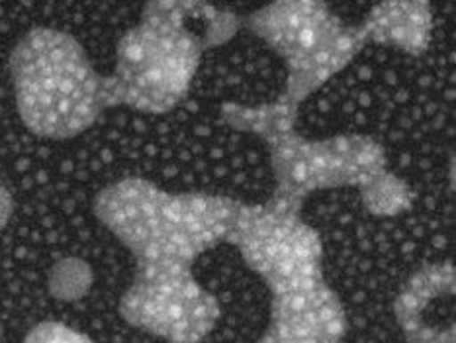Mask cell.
<instances>
[{
	"instance_id": "9",
	"label": "cell",
	"mask_w": 456,
	"mask_h": 343,
	"mask_svg": "<svg viewBox=\"0 0 456 343\" xmlns=\"http://www.w3.org/2000/svg\"><path fill=\"white\" fill-rule=\"evenodd\" d=\"M93 273L91 267L81 259H65L59 265H55L49 277V290L59 300H77L83 298L81 292L75 289L78 284L85 292L91 289Z\"/></svg>"
},
{
	"instance_id": "7",
	"label": "cell",
	"mask_w": 456,
	"mask_h": 343,
	"mask_svg": "<svg viewBox=\"0 0 456 343\" xmlns=\"http://www.w3.org/2000/svg\"><path fill=\"white\" fill-rule=\"evenodd\" d=\"M456 271L451 263H433L413 273L394 300L395 322L408 343H456Z\"/></svg>"
},
{
	"instance_id": "10",
	"label": "cell",
	"mask_w": 456,
	"mask_h": 343,
	"mask_svg": "<svg viewBox=\"0 0 456 343\" xmlns=\"http://www.w3.org/2000/svg\"><path fill=\"white\" fill-rule=\"evenodd\" d=\"M22 343H94L86 333L61 322H42L28 331Z\"/></svg>"
},
{
	"instance_id": "8",
	"label": "cell",
	"mask_w": 456,
	"mask_h": 343,
	"mask_svg": "<svg viewBox=\"0 0 456 343\" xmlns=\"http://www.w3.org/2000/svg\"><path fill=\"white\" fill-rule=\"evenodd\" d=\"M366 42L398 47L411 57L429 49L433 12L428 0H388L370 8L361 24Z\"/></svg>"
},
{
	"instance_id": "4",
	"label": "cell",
	"mask_w": 456,
	"mask_h": 343,
	"mask_svg": "<svg viewBox=\"0 0 456 343\" xmlns=\"http://www.w3.org/2000/svg\"><path fill=\"white\" fill-rule=\"evenodd\" d=\"M220 118L237 132L263 137L271 153L274 196L279 199L304 204L317 191L356 186L366 202L392 176L384 147L370 135L307 140L298 134V106L284 96L259 106L224 102Z\"/></svg>"
},
{
	"instance_id": "1",
	"label": "cell",
	"mask_w": 456,
	"mask_h": 343,
	"mask_svg": "<svg viewBox=\"0 0 456 343\" xmlns=\"http://www.w3.org/2000/svg\"><path fill=\"white\" fill-rule=\"evenodd\" d=\"M241 202L222 194L167 192L126 176L94 196L93 210L135 257L134 281L120 298L132 328L167 343H200L222 306L194 277L200 255L227 241Z\"/></svg>"
},
{
	"instance_id": "6",
	"label": "cell",
	"mask_w": 456,
	"mask_h": 343,
	"mask_svg": "<svg viewBox=\"0 0 456 343\" xmlns=\"http://www.w3.org/2000/svg\"><path fill=\"white\" fill-rule=\"evenodd\" d=\"M243 26L284 61L281 96L296 106L339 75L369 44L361 24H345L322 0H276L243 18Z\"/></svg>"
},
{
	"instance_id": "3",
	"label": "cell",
	"mask_w": 456,
	"mask_h": 343,
	"mask_svg": "<svg viewBox=\"0 0 456 343\" xmlns=\"http://www.w3.org/2000/svg\"><path fill=\"white\" fill-rule=\"evenodd\" d=\"M243 18L192 0H151L140 24L120 37L116 67L108 77L114 106L167 114L183 101L206 49L237 34Z\"/></svg>"
},
{
	"instance_id": "5",
	"label": "cell",
	"mask_w": 456,
	"mask_h": 343,
	"mask_svg": "<svg viewBox=\"0 0 456 343\" xmlns=\"http://www.w3.org/2000/svg\"><path fill=\"white\" fill-rule=\"evenodd\" d=\"M20 120L47 140H71L112 108L108 77L96 71L77 37L32 28L10 53Z\"/></svg>"
},
{
	"instance_id": "2",
	"label": "cell",
	"mask_w": 456,
	"mask_h": 343,
	"mask_svg": "<svg viewBox=\"0 0 456 343\" xmlns=\"http://www.w3.org/2000/svg\"><path fill=\"white\" fill-rule=\"evenodd\" d=\"M300 202L271 196L241 202L227 243L271 290V320L259 343H341L343 302L323 274L320 233L302 220Z\"/></svg>"
}]
</instances>
